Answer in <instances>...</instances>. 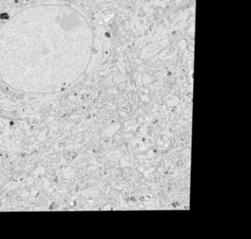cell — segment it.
Returning a JSON list of instances; mask_svg holds the SVG:
<instances>
[{
    "mask_svg": "<svg viewBox=\"0 0 251 239\" xmlns=\"http://www.w3.org/2000/svg\"><path fill=\"white\" fill-rule=\"evenodd\" d=\"M92 33L72 10L58 33L48 40L8 41L0 44V76L13 88L41 93L69 86L86 71Z\"/></svg>",
    "mask_w": 251,
    "mask_h": 239,
    "instance_id": "1",
    "label": "cell"
}]
</instances>
